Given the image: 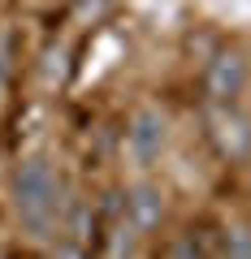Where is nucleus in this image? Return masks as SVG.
I'll list each match as a JSON object with an SVG mask.
<instances>
[{
	"label": "nucleus",
	"instance_id": "nucleus-1",
	"mask_svg": "<svg viewBox=\"0 0 251 259\" xmlns=\"http://www.w3.org/2000/svg\"><path fill=\"white\" fill-rule=\"evenodd\" d=\"M9 199L13 216H18L22 233L35 242L52 238L61 229V212H65V190H61V173L48 156H26L9 177Z\"/></svg>",
	"mask_w": 251,
	"mask_h": 259
},
{
	"label": "nucleus",
	"instance_id": "nucleus-2",
	"mask_svg": "<svg viewBox=\"0 0 251 259\" xmlns=\"http://www.w3.org/2000/svg\"><path fill=\"white\" fill-rule=\"evenodd\" d=\"M169 143H173V121H169L165 108L143 104V108L130 112V125H126V143H121V151H126V160H130V168L139 177H148L152 168L169 156Z\"/></svg>",
	"mask_w": 251,
	"mask_h": 259
},
{
	"label": "nucleus",
	"instance_id": "nucleus-3",
	"mask_svg": "<svg viewBox=\"0 0 251 259\" xmlns=\"http://www.w3.org/2000/svg\"><path fill=\"white\" fill-rule=\"evenodd\" d=\"M204 91H208V100H212L217 108H225V104L242 100V95L251 91V65H247V56H242L238 48H225V52H217L212 61H208Z\"/></svg>",
	"mask_w": 251,
	"mask_h": 259
},
{
	"label": "nucleus",
	"instance_id": "nucleus-4",
	"mask_svg": "<svg viewBox=\"0 0 251 259\" xmlns=\"http://www.w3.org/2000/svg\"><path fill=\"white\" fill-rule=\"evenodd\" d=\"M126 221L139 233L156 229V225L165 221V190H160L156 182H148V177H139V182L130 186V199H126Z\"/></svg>",
	"mask_w": 251,
	"mask_h": 259
},
{
	"label": "nucleus",
	"instance_id": "nucleus-5",
	"mask_svg": "<svg viewBox=\"0 0 251 259\" xmlns=\"http://www.w3.org/2000/svg\"><path fill=\"white\" fill-rule=\"evenodd\" d=\"M221 255L225 259H251V225L225 221V229H221Z\"/></svg>",
	"mask_w": 251,
	"mask_h": 259
},
{
	"label": "nucleus",
	"instance_id": "nucleus-6",
	"mask_svg": "<svg viewBox=\"0 0 251 259\" xmlns=\"http://www.w3.org/2000/svg\"><path fill=\"white\" fill-rule=\"evenodd\" d=\"M56 259H87V255H83V246H61Z\"/></svg>",
	"mask_w": 251,
	"mask_h": 259
},
{
	"label": "nucleus",
	"instance_id": "nucleus-7",
	"mask_svg": "<svg viewBox=\"0 0 251 259\" xmlns=\"http://www.w3.org/2000/svg\"><path fill=\"white\" fill-rule=\"evenodd\" d=\"M247 194H251V156H247Z\"/></svg>",
	"mask_w": 251,
	"mask_h": 259
},
{
	"label": "nucleus",
	"instance_id": "nucleus-8",
	"mask_svg": "<svg viewBox=\"0 0 251 259\" xmlns=\"http://www.w3.org/2000/svg\"><path fill=\"white\" fill-rule=\"evenodd\" d=\"M247 112H251V95H247Z\"/></svg>",
	"mask_w": 251,
	"mask_h": 259
}]
</instances>
